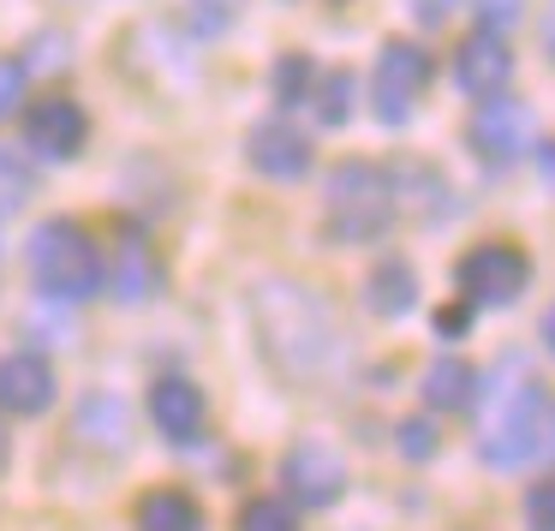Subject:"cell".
Segmentation results:
<instances>
[{
  "label": "cell",
  "mask_w": 555,
  "mask_h": 531,
  "mask_svg": "<svg viewBox=\"0 0 555 531\" xmlns=\"http://www.w3.org/2000/svg\"><path fill=\"white\" fill-rule=\"evenodd\" d=\"M311 61H281L275 66V90H281V102H305V90H311Z\"/></svg>",
  "instance_id": "cb8c5ba5"
},
{
  "label": "cell",
  "mask_w": 555,
  "mask_h": 531,
  "mask_svg": "<svg viewBox=\"0 0 555 531\" xmlns=\"http://www.w3.org/2000/svg\"><path fill=\"white\" fill-rule=\"evenodd\" d=\"M30 192H37V180H30L25 156H13V150H0V216H13V209L30 204Z\"/></svg>",
  "instance_id": "44dd1931"
},
{
  "label": "cell",
  "mask_w": 555,
  "mask_h": 531,
  "mask_svg": "<svg viewBox=\"0 0 555 531\" xmlns=\"http://www.w3.org/2000/svg\"><path fill=\"white\" fill-rule=\"evenodd\" d=\"M73 430H78V442H90V448H126V430H132V418H126V406L114 394H85V406H78V418H73Z\"/></svg>",
  "instance_id": "2e32d148"
},
{
  "label": "cell",
  "mask_w": 555,
  "mask_h": 531,
  "mask_svg": "<svg viewBox=\"0 0 555 531\" xmlns=\"http://www.w3.org/2000/svg\"><path fill=\"white\" fill-rule=\"evenodd\" d=\"M424 400H430L436 412H466L472 400H478V371H472L466 359H436L430 371H424Z\"/></svg>",
  "instance_id": "ac0fdd59"
},
{
  "label": "cell",
  "mask_w": 555,
  "mask_h": 531,
  "mask_svg": "<svg viewBox=\"0 0 555 531\" xmlns=\"http://www.w3.org/2000/svg\"><path fill=\"white\" fill-rule=\"evenodd\" d=\"M233 7H240V0H209V13H216V18H221V13H233Z\"/></svg>",
  "instance_id": "1f68e13d"
},
{
  "label": "cell",
  "mask_w": 555,
  "mask_h": 531,
  "mask_svg": "<svg viewBox=\"0 0 555 531\" xmlns=\"http://www.w3.org/2000/svg\"><path fill=\"white\" fill-rule=\"evenodd\" d=\"M543 347L555 352V305H550V311H543Z\"/></svg>",
  "instance_id": "f1b7e54d"
},
{
  "label": "cell",
  "mask_w": 555,
  "mask_h": 531,
  "mask_svg": "<svg viewBox=\"0 0 555 531\" xmlns=\"http://www.w3.org/2000/svg\"><path fill=\"white\" fill-rule=\"evenodd\" d=\"M7 454H13V436H7V424H0V471H7Z\"/></svg>",
  "instance_id": "4dcf8cb0"
},
{
  "label": "cell",
  "mask_w": 555,
  "mask_h": 531,
  "mask_svg": "<svg viewBox=\"0 0 555 531\" xmlns=\"http://www.w3.org/2000/svg\"><path fill=\"white\" fill-rule=\"evenodd\" d=\"M454 281L466 293V305H514L531 281V257L507 239H483L454 263Z\"/></svg>",
  "instance_id": "5b68a950"
},
{
  "label": "cell",
  "mask_w": 555,
  "mask_h": 531,
  "mask_svg": "<svg viewBox=\"0 0 555 531\" xmlns=\"http://www.w3.org/2000/svg\"><path fill=\"white\" fill-rule=\"evenodd\" d=\"M424 85H430V54L418 42H388L376 54V114L388 126H400L412 108H418Z\"/></svg>",
  "instance_id": "8992f818"
},
{
  "label": "cell",
  "mask_w": 555,
  "mask_h": 531,
  "mask_svg": "<svg viewBox=\"0 0 555 531\" xmlns=\"http://www.w3.org/2000/svg\"><path fill=\"white\" fill-rule=\"evenodd\" d=\"M395 221V180L376 161H340L323 192V228L335 245H371Z\"/></svg>",
  "instance_id": "277c9868"
},
{
  "label": "cell",
  "mask_w": 555,
  "mask_h": 531,
  "mask_svg": "<svg viewBox=\"0 0 555 531\" xmlns=\"http://www.w3.org/2000/svg\"><path fill=\"white\" fill-rule=\"evenodd\" d=\"M150 418H156V430L168 436V442H197L204 424H209L204 388H197L192 376H162V383L150 388Z\"/></svg>",
  "instance_id": "7c38bea8"
},
{
  "label": "cell",
  "mask_w": 555,
  "mask_h": 531,
  "mask_svg": "<svg viewBox=\"0 0 555 531\" xmlns=\"http://www.w3.org/2000/svg\"><path fill=\"white\" fill-rule=\"evenodd\" d=\"M478 454L483 466L495 471H531V466H555V394L526 376L502 394V406L490 412L478 436Z\"/></svg>",
  "instance_id": "7a4b0ae2"
},
{
  "label": "cell",
  "mask_w": 555,
  "mask_h": 531,
  "mask_svg": "<svg viewBox=\"0 0 555 531\" xmlns=\"http://www.w3.org/2000/svg\"><path fill=\"white\" fill-rule=\"evenodd\" d=\"M412 299H418V275H412L400 257H388V263L371 269V281H364V305H371L376 316H406Z\"/></svg>",
  "instance_id": "e0dca14e"
},
{
  "label": "cell",
  "mask_w": 555,
  "mask_h": 531,
  "mask_svg": "<svg viewBox=\"0 0 555 531\" xmlns=\"http://www.w3.org/2000/svg\"><path fill=\"white\" fill-rule=\"evenodd\" d=\"M257 328H263V347L293 383H311L328 359H335V316L299 281H257L251 293Z\"/></svg>",
  "instance_id": "6da1fadb"
},
{
  "label": "cell",
  "mask_w": 555,
  "mask_h": 531,
  "mask_svg": "<svg viewBox=\"0 0 555 531\" xmlns=\"http://www.w3.org/2000/svg\"><path fill=\"white\" fill-rule=\"evenodd\" d=\"M25 96H30L25 61H0V120H13V114L25 108Z\"/></svg>",
  "instance_id": "7402d4cb"
},
{
  "label": "cell",
  "mask_w": 555,
  "mask_h": 531,
  "mask_svg": "<svg viewBox=\"0 0 555 531\" xmlns=\"http://www.w3.org/2000/svg\"><path fill=\"white\" fill-rule=\"evenodd\" d=\"M233 531H299V514H293L281 495H251L233 519Z\"/></svg>",
  "instance_id": "d6986e66"
},
{
  "label": "cell",
  "mask_w": 555,
  "mask_h": 531,
  "mask_svg": "<svg viewBox=\"0 0 555 531\" xmlns=\"http://www.w3.org/2000/svg\"><path fill=\"white\" fill-rule=\"evenodd\" d=\"M400 454H406V459H430L436 454V430L424 418H406V424H400Z\"/></svg>",
  "instance_id": "d4e9b609"
},
{
  "label": "cell",
  "mask_w": 555,
  "mask_h": 531,
  "mask_svg": "<svg viewBox=\"0 0 555 531\" xmlns=\"http://www.w3.org/2000/svg\"><path fill=\"white\" fill-rule=\"evenodd\" d=\"M251 168L263 173V180H305L311 173V144H305L293 126H281V120H263V126H251Z\"/></svg>",
  "instance_id": "4fadbf2b"
},
{
  "label": "cell",
  "mask_w": 555,
  "mask_h": 531,
  "mask_svg": "<svg viewBox=\"0 0 555 531\" xmlns=\"http://www.w3.org/2000/svg\"><path fill=\"white\" fill-rule=\"evenodd\" d=\"M538 161H543V180L555 185V144H543V156H538Z\"/></svg>",
  "instance_id": "f546056e"
},
{
  "label": "cell",
  "mask_w": 555,
  "mask_h": 531,
  "mask_svg": "<svg viewBox=\"0 0 555 531\" xmlns=\"http://www.w3.org/2000/svg\"><path fill=\"white\" fill-rule=\"evenodd\" d=\"M281 483H287V495L305 502V507H335L340 495H347V466H340L335 448L299 442L287 459H281Z\"/></svg>",
  "instance_id": "ba28073f"
},
{
  "label": "cell",
  "mask_w": 555,
  "mask_h": 531,
  "mask_svg": "<svg viewBox=\"0 0 555 531\" xmlns=\"http://www.w3.org/2000/svg\"><path fill=\"white\" fill-rule=\"evenodd\" d=\"M550 49H555V25H550Z\"/></svg>",
  "instance_id": "d6a6232c"
},
{
  "label": "cell",
  "mask_w": 555,
  "mask_h": 531,
  "mask_svg": "<svg viewBox=\"0 0 555 531\" xmlns=\"http://www.w3.org/2000/svg\"><path fill=\"white\" fill-rule=\"evenodd\" d=\"M114 293L126 305H150L162 293V257L144 233H126L120 239V257H114Z\"/></svg>",
  "instance_id": "5bb4252c"
},
{
  "label": "cell",
  "mask_w": 555,
  "mask_h": 531,
  "mask_svg": "<svg viewBox=\"0 0 555 531\" xmlns=\"http://www.w3.org/2000/svg\"><path fill=\"white\" fill-rule=\"evenodd\" d=\"M61 383H54V364L42 352H7L0 359V412L13 418H42L54 406Z\"/></svg>",
  "instance_id": "30bf717a"
},
{
  "label": "cell",
  "mask_w": 555,
  "mask_h": 531,
  "mask_svg": "<svg viewBox=\"0 0 555 531\" xmlns=\"http://www.w3.org/2000/svg\"><path fill=\"white\" fill-rule=\"evenodd\" d=\"M526 526H531V531H555V471L531 483V495H526Z\"/></svg>",
  "instance_id": "603a6c76"
},
{
  "label": "cell",
  "mask_w": 555,
  "mask_h": 531,
  "mask_svg": "<svg viewBox=\"0 0 555 531\" xmlns=\"http://www.w3.org/2000/svg\"><path fill=\"white\" fill-rule=\"evenodd\" d=\"M311 108H317V120H323V126H340L352 114V78L347 73L311 78Z\"/></svg>",
  "instance_id": "ffe728a7"
},
{
  "label": "cell",
  "mask_w": 555,
  "mask_h": 531,
  "mask_svg": "<svg viewBox=\"0 0 555 531\" xmlns=\"http://www.w3.org/2000/svg\"><path fill=\"white\" fill-rule=\"evenodd\" d=\"M454 78H460V90H466V96L490 102V96H502L507 78H514V54H507V42L495 37V30H478V37L460 42Z\"/></svg>",
  "instance_id": "8fae6325"
},
{
  "label": "cell",
  "mask_w": 555,
  "mask_h": 531,
  "mask_svg": "<svg viewBox=\"0 0 555 531\" xmlns=\"http://www.w3.org/2000/svg\"><path fill=\"white\" fill-rule=\"evenodd\" d=\"M138 531H204V507L185 490H150L138 495Z\"/></svg>",
  "instance_id": "9a60e30c"
},
{
  "label": "cell",
  "mask_w": 555,
  "mask_h": 531,
  "mask_svg": "<svg viewBox=\"0 0 555 531\" xmlns=\"http://www.w3.org/2000/svg\"><path fill=\"white\" fill-rule=\"evenodd\" d=\"M478 13L490 18V30H502V25H514V18H519V0H478Z\"/></svg>",
  "instance_id": "484cf974"
},
{
  "label": "cell",
  "mask_w": 555,
  "mask_h": 531,
  "mask_svg": "<svg viewBox=\"0 0 555 531\" xmlns=\"http://www.w3.org/2000/svg\"><path fill=\"white\" fill-rule=\"evenodd\" d=\"M466 138L490 168H507V161H519L531 150V108L514 96H490V102H478Z\"/></svg>",
  "instance_id": "52a82bcc"
},
{
  "label": "cell",
  "mask_w": 555,
  "mask_h": 531,
  "mask_svg": "<svg viewBox=\"0 0 555 531\" xmlns=\"http://www.w3.org/2000/svg\"><path fill=\"white\" fill-rule=\"evenodd\" d=\"M412 13H418L424 25H442V18L454 13V0H412Z\"/></svg>",
  "instance_id": "4316f807"
},
{
  "label": "cell",
  "mask_w": 555,
  "mask_h": 531,
  "mask_svg": "<svg viewBox=\"0 0 555 531\" xmlns=\"http://www.w3.org/2000/svg\"><path fill=\"white\" fill-rule=\"evenodd\" d=\"M30 281H37L42 299H61V305L96 299L108 269H102V251H96L85 221L54 216L30 233Z\"/></svg>",
  "instance_id": "3957f363"
},
{
  "label": "cell",
  "mask_w": 555,
  "mask_h": 531,
  "mask_svg": "<svg viewBox=\"0 0 555 531\" xmlns=\"http://www.w3.org/2000/svg\"><path fill=\"white\" fill-rule=\"evenodd\" d=\"M436 328H442V335H448V340H454V335H460V328H466V311H442V316H436Z\"/></svg>",
  "instance_id": "83f0119b"
},
{
  "label": "cell",
  "mask_w": 555,
  "mask_h": 531,
  "mask_svg": "<svg viewBox=\"0 0 555 531\" xmlns=\"http://www.w3.org/2000/svg\"><path fill=\"white\" fill-rule=\"evenodd\" d=\"M25 138H30V150L37 156H49V161H66V156H78L85 150V138H90V120H85V108H78L73 96H37V108L25 114Z\"/></svg>",
  "instance_id": "9c48e42d"
}]
</instances>
